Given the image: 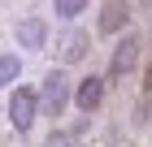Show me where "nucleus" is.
<instances>
[{
	"mask_svg": "<svg viewBox=\"0 0 152 147\" xmlns=\"http://www.w3.org/2000/svg\"><path fill=\"white\" fill-rule=\"evenodd\" d=\"M39 147H78V138H74L70 130H52V134H48Z\"/></svg>",
	"mask_w": 152,
	"mask_h": 147,
	"instance_id": "nucleus-10",
	"label": "nucleus"
},
{
	"mask_svg": "<svg viewBox=\"0 0 152 147\" xmlns=\"http://www.w3.org/2000/svg\"><path fill=\"white\" fill-rule=\"evenodd\" d=\"M148 35H152V30H148Z\"/></svg>",
	"mask_w": 152,
	"mask_h": 147,
	"instance_id": "nucleus-13",
	"label": "nucleus"
},
{
	"mask_svg": "<svg viewBox=\"0 0 152 147\" xmlns=\"http://www.w3.org/2000/svg\"><path fill=\"white\" fill-rule=\"evenodd\" d=\"M104 91H109V78L104 74H83L78 87H74V108H78L83 117H91L100 104H104Z\"/></svg>",
	"mask_w": 152,
	"mask_h": 147,
	"instance_id": "nucleus-5",
	"label": "nucleus"
},
{
	"mask_svg": "<svg viewBox=\"0 0 152 147\" xmlns=\"http://www.w3.org/2000/svg\"><path fill=\"white\" fill-rule=\"evenodd\" d=\"M13 39H18V48H26V52H44V48L52 43V26H48L39 13H26V17H18V26H13Z\"/></svg>",
	"mask_w": 152,
	"mask_h": 147,
	"instance_id": "nucleus-4",
	"label": "nucleus"
},
{
	"mask_svg": "<svg viewBox=\"0 0 152 147\" xmlns=\"http://www.w3.org/2000/svg\"><path fill=\"white\" fill-rule=\"evenodd\" d=\"M39 108H44V117H52V121L74 108V82H70L65 69H48L44 74V82H39Z\"/></svg>",
	"mask_w": 152,
	"mask_h": 147,
	"instance_id": "nucleus-1",
	"label": "nucleus"
},
{
	"mask_svg": "<svg viewBox=\"0 0 152 147\" xmlns=\"http://www.w3.org/2000/svg\"><path fill=\"white\" fill-rule=\"evenodd\" d=\"M143 4H152V0H143Z\"/></svg>",
	"mask_w": 152,
	"mask_h": 147,
	"instance_id": "nucleus-12",
	"label": "nucleus"
},
{
	"mask_svg": "<svg viewBox=\"0 0 152 147\" xmlns=\"http://www.w3.org/2000/svg\"><path fill=\"white\" fill-rule=\"evenodd\" d=\"M87 9H91V0H52V13H57L65 26H74Z\"/></svg>",
	"mask_w": 152,
	"mask_h": 147,
	"instance_id": "nucleus-8",
	"label": "nucleus"
},
{
	"mask_svg": "<svg viewBox=\"0 0 152 147\" xmlns=\"http://www.w3.org/2000/svg\"><path fill=\"white\" fill-rule=\"evenodd\" d=\"M126 26H130V4L126 0H104L100 4V17H96V35H126Z\"/></svg>",
	"mask_w": 152,
	"mask_h": 147,
	"instance_id": "nucleus-6",
	"label": "nucleus"
},
{
	"mask_svg": "<svg viewBox=\"0 0 152 147\" xmlns=\"http://www.w3.org/2000/svg\"><path fill=\"white\" fill-rule=\"evenodd\" d=\"M148 104H152V69L143 74V113H148Z\"/></svg>",
	"mask_w": 152,
	"mask_h": 147,
	"instance_id": "nucleus-11",
	"label": "nucleus"
},
{
	"mask_svg": "<svg viewBox=\"0 0 152 147\" xmlns=\"http://www.w3.org/2000/svg\"><path fill=\"white\" fill-rule=\"evenodd\" d=\"M52 48H57V61H61V65H74V61H83L87 52H91V35L78 30V26H70Z\"/></svg>",
	"mask_w": 152,
	"mask_h": 147,
	"instance_id": "nucleus-7",
	"label": "nucleus"
},
{
	"mask_svg": "<svg viewBox=\"0 0 152 147\" xmlns=\"http://www.w3.org/2000/svg\"><path fill=\"white\" fill-rule=\"evenodd\" d=\"M18 74H22V56L0 52V87H18Z\"/></svg>",
	"mask_w": 152,
	"mask_h": 147,
	"instance_id": "nucleus-9",
	"label": "nucleus"
},
{
	"mask_svg": "<svg viewBox=\"0 0 152 147\" xmlns=\"http://www.w3.org/2000/svg\"><path fill=\"white\" fill-rule=\"evenodd\" d=\"M139 56H143V35L126 30L122 39H117L113 56H109V82H122V78H130V74H135V65H139Z\"/></svg>",
	"mask_w": 152,
	"mask_h": 147,
	"instance_id": "nucleus-3",
	"label": "nucleus"
},
{
	"mask_svg": "<svg viewBox=\"0 0 152 147\" xmlns=\"http://www.w3.org/2000/svg\"><path fill=\"white\" fill-rule=\"evenodd\" d=\"M9 121H13V130L18 134H31L35 130V117L44 113L39 108V87H13V95H9Z\"/></svg>",
	"mask_w": 152,
	"mask_h": 147,
	"instance_id": "nucleus-2",
	"label": "nucleus"
}]
</instances>
